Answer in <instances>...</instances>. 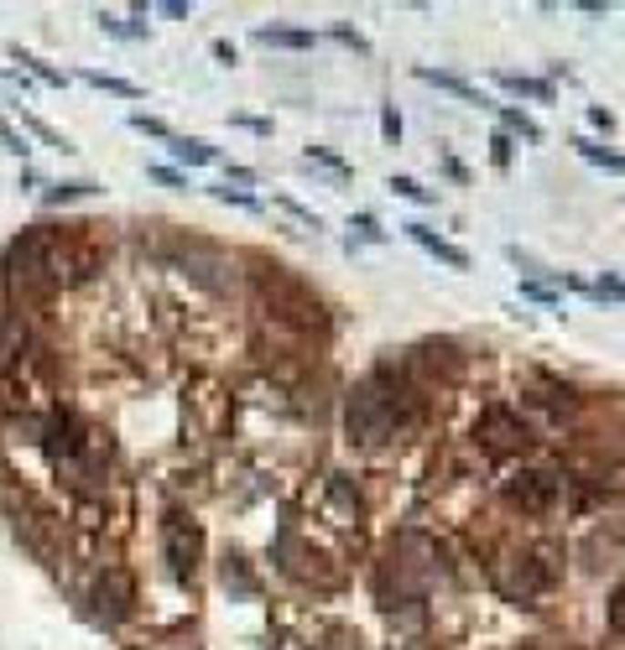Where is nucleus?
Masks as SVG:
<instances>
[{"label":"nucleus","instance_id":"39448f33","mask_svg":"<svg viewBox=\"0 0 625 650\" xmlns=\"http://www.w3.org/2000/svg\"><path fill=\"white\" fill-rule=\"evenodd\" d=\"M417 78L423 84H438V89H448V94H459L464 105H490L485 94L475 89V84H464V78H454V73H438V68H417Z\"/></svg>","mask_w":625,"mask_h":650},{"label":"nucleus","instance_id":"5701e85b","mask_svg":"<svg viewBox=\"0 0 625 650\" xmlns=\"http://www.w3.org/2000/svg\"><path fill=\"white\" fill-rule=\"evenodd\" d=\"M214 198H224V203H240V208H256V198H251V193H235V188H214Z\"/></svg>","mask_w":625,"mask_h":650},{"label":"nucleus","instance_id":"f03ea898","mask_svg":"<svg viewBox=\"0 0 625 650\" xmlns=\"http://www.w3.org/2000/svg\"><path fill=\"white\" fill-rule=\"evenodd\" d=\"M94 604H99V614L105 619H126L130 604H136V583H130L126 567H105L99 583H94Z\"/></svg>","mask_w":625,"mask_h":650},{"label":"nucleus","instance_id":"b1692460","mask_svg":"<svg viewBox=\"0 0 625 650\" xmlns=\"http://www.w3.org/2000/svg\"><path fill=\"white\" fill-rule=\"evenodd\" d=\"M147 178L167 182V188H188V182H183V178H178V172H172V167H147Z\"/></svg>","mask_w":625,"mask_h":650},{"label":"nucleus","instance_id":"dca6fc26","mask_svg":"<svg viewBox=\"0 0 625 650\" xmlns=\"http://www.w3.org/2000/svg\"><path fill=\"white\" fill-rule=\"evenodd\" d=\"M276 203H282V208H287V214L297 218V224H308V229H323V218L312 214V208H302V203H297V198H276Z\"/></svg>","mask_w":625,"mask_h":650},{"label":"nucleus","instance_id":"9d476101","mask_svg":"<svg viewBox=\"0 0 625 650\" xmlns=\"http://www.w3.org/2000/svg\"><path fill=\"white\" fill-rule=\"evenodd\" d=\"M94 193H99V188H94V182H57V188H47V193H42V203H47V208H57V203H74V198H94Z\"/></svg>","mask_w":625,"mask_h":650},{"label":"nucleus","instance_id":"423d86ee","mask_svg":"<svg viewBox=\"0 0 625 650\" xmlns=\"http://www.w3.org/2000/svg\"><path fill=\"white\" fill-rule=\"evenodd\" d=\"M172 157H178V162H188V167H214L220 162V151H214V146L209 141H188V136H172Z\"/></svg>","mask_w":625,"mask_h":650},{"label":"nucleus","instance_id":"f257e3e1","mask_svg":"<svg viewBox=\"0 0 625 650\" xmlns=\"http://www.w3.org/2000/svg\"><path fill=\"white\" fill-rule=\"evenodd\" d=\"M162 552L172 562V573L178 578H193V567H199V552H203V531L188 515H167L162 525Z\"/></svg>","mask_w":625,"mask_h":650},{"label":"nucleus","instance_id":"9b49d317","mask_svg":"<svg viewBox=\"0 0 625 650\" xmlns=\"http://www.w3.org/2000/svg\"><path fill=\"white\" fill-rule=\"evenodd\" d=\"M84 84H94V89H105V94H120V99H136V84H126V78H115V73H84Z\"/></svg>","mask_w":625,"mask_h":650},{"label":"nucleus","instance_id":"393cba45","mask_svg":"<svg viewBox=\"0 0 625 650\" xmlns=\"http://www.w3.org/2000/svg\"><path fill=\"white\" fill-rule=\"evenodd\" d=\"M589 120H594L599 130H615V120H610V109H605V105H594V109H589Z\"/></svg>","mask_w":625,"mask_h":650},{"label":"nucleus","instance_id":"4be33fe9","mask_svg":"<svg viewBox=\"0 0 625 650\" xmlns=\"http://www.w3.org/2000/svg\"><path fill=\"white\" fill-rule=\"evenodd\" d=\"M333 42H344V47H354V53H370V47H365V36H354L350 26H333Z\"/></svg>","mask_w":625,"mask_h":650},{"label":"nucleus","instance_id":"a211bd4d","mask_svg":"<svg viewBox=\"0 0 625 650\" xmlns=\"http://www.w3.org/2000/svg\"><path fill=\"white\" fill-rule=\"evenodd\" d=\"M0 141H5V151H16V157H26L32 146H26V136H16V130L5 126V115H0Z\"/></svg>","mask_w":625,"mask_h":650},{"label":"nucleus","instance_id":"1a4fd4ad","mask_svg":"<svg viewBox=\"0 0 625 650\" xmlns=\"http://www.w3.org/2000/svg\"><path fill=\"white\" fill-rule=\"evenodd\" d=\"M573 146H579L584 162H594V167H605V172H620V178H625V157H620V151H605V146L584 141V136H573Z\"/></svg>","mask_w":625,"mask_h":650},{"label":"nucleus","instance_id":"412c9836","mask_svg":"<svg viewBox=\"0 0 625 650\" xmlns=\"http://www.w3.org/2000/svg\"><path fill=\"white\" fill-rule=\"evenodd\" d=\"M381 136H386L391 146L402 141V120H396V109H386V115H381Z\"/></svg>","mask_w":625,"mask_h":650},{"label":"nucleus","instance_id":"f3484780","mask_svg":"<svg viewBox=\"0 0 625 650\" xmlns=\"http://www.w3.org/2000/svg\"><path fill=\"white\" fill-rule=\"evenodd\" d=\"M589 297H610V302H625V281H615V276H605L599 287H589Z\"/></svg>","mask_w":625,"mask_h":650},{"label":"nucleus","instance_id":"0eeeda50","mask_svg":"<svg viewBox=\"0 0 625 650\" xmlns=\"http://www.w3.org/2000/svg\"><path fill=\"white\" fill-rule=\"evenodd\" d=\"M500 89L521 94V99H537V105H552V84H537V78H521V73H496Z\"/></svg>","mask_w":625,"mask_h":650},{"label":"nucleus","instance_id":"4468645a","mask_svg":"<svg viewBox=\"0 0 625 650\" xmlns=\"http://www.w3.org/2000/svg\"><path fill=\"white\" fill-rule=\"evenodd\" d=\"M391 193H396V198H412V203H433V193H427L417 178H391Z\"/></svg>","mask_w":625,"mask_h":650},{"label":"nucleus","instance_id":"6ab92c4d","mask_svg":"<svg viewBox=\"0 0 625 650\" xmlns=\"http://www.w3.org/2000/svg\"><path fill=\"white\" fill-rule=\"evenodd\" d=\"M130 126H136V130H147V136H162V141H172V130H167L162 120H151V115H130Z\"/></svg>","mask_w":625,"mask_h":650},{"label":"nucleus","instance_id":"f8f14e48","mask_svg":"<svg viewBox=\"0 0 625 650\" xmlns=\"http://www.w3.org/2000/svg\"><path fill=\"white\" fill-rule=\"evenodd\" d=\"M496 109H500V120H506L511 130H521L527 141H542V130H537V120H532V115H521V109H511V105H496Z\"/></svg>","mask_w":625,"mask_h":650},{"label":"nucleus","instance_id":"20e7f679","mask_svg":"<svg viewBox=\"0 0 625 650\" xmlns=\"http://www.w3.org/2000/svg\"><path fill=\"white\" fill-rule=\"evenodd\" d=\"M511 500H516V505H527V510H542L552 500L548 473H516V479H511Z\"/></svg>","mask_w":625,"mask_h":650},{"label":"nucleus","instance_id":"aec40b11","mask_svg":"<svg viewBox=\"0 0 625 650\" xmlns=\"http://www.w3.org/2000/svg\"><path fill=\"white\" fill-rule=\"evenodd\" d=\"M308 157H318V162L333 167V172H350V162H344V157H333V151H323V146H308Z\"/></svg>","mask_w":625,"mask_h":650},{"label":"nucleus","instance_id":"6e6552de","mask_svg":"<svg viewBox=\"0 0 625 650\" xmlns=\"http://www.w3.org/2000/svg\"><path fill=\"white\" fill-rule=\"evenodd\" d=\"M256 42H261V47H297V53H302V47H312V32H292V26H261Z\"/></svg>","mask_w":625,"mask_h":650},{"label":"nucleus","instance_id":"7ed1b4c3","mask_svg":"<svg viewBox=\"0 0 625 650\" xmlns=\"http://www.w3.org/2000/svg\"><path fill=\"white\" fill-rule=\"evenodd\" d=\"M402 229H406V239H417V245H423L427 255H438V260L448 266V271H469V255H464L459 245H448L443 235H433L427 224H402Z\"/></svg>","mask_w":625,"mask_h":650},{"label":"nucleus","instance_id":"2eb2a0df","mask_svg":"<svg viewBox=\"0 0 625 650\" xmlns=\"http://www.w3.org/2000/svg\"><path fill=\"white\" fill-rule=\"evenodd\" d=\"M350 229H354L360 239H370V245H381V239H386V229H381V224H375L370 214H354V218H350Z\"/></svg>","mask_w":625,"mask_h":650},{"label":"nucleus","instance_id":"a878e982","mask_svg":"<svg viewBox=\"0 0 625 650\" xmlns=\"http://www.w3.org/2000/svg\"><path fill=\"white\" fill-rule=\"evenodd\" d=\"M511 162V146H506V136H496V167Z\"/></svg>","mask_w":625,"mask_h":650},{"label":"nucleus","instance_id":"ddd939ff","mask_svg":"<svg viewBox=\"0 0 625 650\" xmlns=\"http://www.w3.org/2000/svg\"><path fill=\"white\" fill-rule=\"evenodd\" d=\"M11 57H21V63H26V68L37 73L42 84H53V89H63V84H68V78H63V73H57V68H47V63H42V57H32V53H21V47H11Z\"/></svg>","mask_w":625,"mask_h":650}]
</instances>
